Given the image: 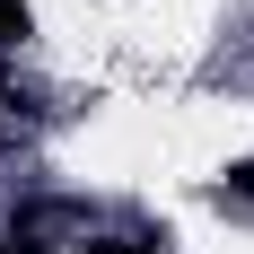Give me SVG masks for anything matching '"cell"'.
I'll list each match as a JSON object with an SVG mask.
<instances>
[{
    "label": "cell",
    "mask_w": 254,
    "mask_h": 254,
    "mask_svg": "<svg viewBox=\"0 0 254 254\" xmlns=\"http://www.w3.org/2000/svg\"><path fill=\"white\" fill-rule=\"evenodd\" d=\"M44 228H53V210H26L18 228L0 237V254H53V246H44Z\"/></svg>",
    "instance_id": "obj_1"
},
{
    "label": "cell",
    "mask_w": 254,
    "mask_h": 254,
    "mask_svg": "<svg viewBox=\"0 0 254 254\" xmlns=\"http://www.w3.org/2000/svg\"><path fill=\"white\" fill-rule=\"evenodd\" d=\"M26 26H35V18H26V0H0V53H9V44H18V35H26Z\"/></svg>",
    "instance_id": "obj_2"
},
{
    "label": "cell",
    "mask_w": 254,
    "mask_h": 254,
    "mask_svg": "<svg viewBox=\"0 0 254 254\" xmlns=\"http://www.w3.org/2000/svg\"><path fill=\"white\" fill-rule=\"evenodd\" d=\"M228 193H237V202H254V158H246V167H228V176H219V202H228Z\"/></svg>",
    "instance_id": "obj_3"
},
{
    "label": "cell",
    "mask_w": 254,
    "mask_h": 254,
    "mask_svg": "<svg viewBox=\"0 0 254 254\" xmlns=\"http://www.w3.org/2000/svg\"><path fill=\"white\" fill-rule=\"evenodd\" d=\"M79 254H149V246H140V237H88Z\"/></svg>",
    "instance_id": "obj_4"
},
{
    "label": "cell",
    "mask_w": 254,
    "mask_h": 254,
    "mask_svg": "<svg viewBox=\"0 0 254 254\" xmlns=\"http://www.w3.org/2000/svg\"><path fill=\"white\" fill-rule=\"evenodd\" d=\"M0 105H9V70H0Z\"/></svg>",
    "instance_id": "obj_5"
}]
</instances>
